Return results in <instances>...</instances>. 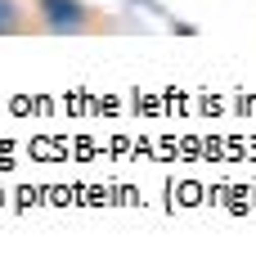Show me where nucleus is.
Returning <instances> with one entry per match:
<instances>
[{
    "label": "nucleus",
    "instance_id": "f257e3e1",
    "mask_svg": "<svg viewBox=\"0 0 256 261\" xmlns=\"http://www.w3.org/2000/svg\"><path fill=\"white\" fill-rule=\"evenodd\" d=\"M41 18L50 32H81L86 27V5L81 0H41Z\"/></svg>",
    "mask_w": 256,
    "mask_h": 261
},
{
    "label": "nucleus",
    "instance_id": "f03ea898",
    "mask_svg": "<svg viewBox=\"0 0 256 261\" xmlns=\"http://www.w3.org/2000/svg\"><path fill=\"white\" fill-rule=\"evenodd\" d=\"M14 27H18V5L0 0V32H14Z\"/></svg>",
    "mask_w": 256,
    "mask_h": 261
}]
</instances>
